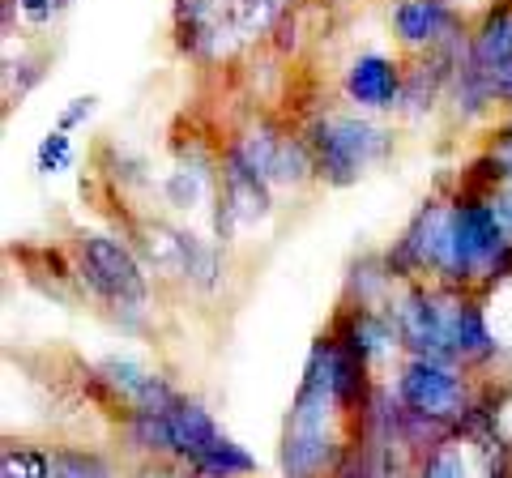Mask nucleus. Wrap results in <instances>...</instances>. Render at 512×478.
Listing matches in <instances>:
<instances>
[{
    "label": "nucleus",
    "mask_w": 512,
    "mask_h": 478,
    "mask_svg": "<svg viewBox=\"0 0 512 478\" xmlns=\"http://www.w3.org/2000/svg\"><path fill=\"white\" fill-rule=\"evenodd\" d=\"M495 141H491V146L487 150H495V154H504L508 158V163H512V111H504V120L500 124H495V133H491Z\"/></svg>",
    "instance_id": "28"
},
{
    "label": "nucleus",
    "mask_w": 512,
    "mask_h": 478,
    "mask_svg": "<svg viewBox=\"0 0 512 478\" xmlns=\"http://www.w3.org/2000/svg\"><path fill=\"white\" fill-rule=\"evenodd\" d=\"M69 5H73V0H0L5 43H13L18 30H52Z\"/></svg>",
    "instance_id": "21"
},
{
    "label": "nucleus",
    "mask_w": 512,
    "mask_h": 478,
    "mask_svg": "<svg viewBox=\"0 0 512 478\" xmlns=\"http://www.w3.org/2000/svg\"><path fill=\"white\" fill-rule=\"evenodd\" d=\"M397 291V278L384 265V252H367V257L350 261L346 282H342V299L346 304H367V308H384Z\"/></svg>",
    "instance_id": "19"
},
{
    "label": "nucleus",
    "mask_w": 512,
    "mask_h": 478,
    "mask_svg": "<svg viewBox=\"0 0 512 478\" xmlns=\"http://www.w3.org/2000/svg\"><path fill=\"white\" fill-rule=\"evenodd\" d=\"M508 244H512V235L504 231L491 197L457 188L453 193V248H448V261H444L436 282L487 295L491 269L504 257Z\"/></svg>",
    "instance_id": "3"
},
{
    "label": "nucleus",
    "mask_w": 512,
    "mask_h": 478,
    "mask_svg": "<svg viewBox=\"0 0 512 478\" xmlns=\"http://www.w3.org/2000/svg\"><path fill=\"white\" fill-rule=\"evenodd\" d=\"M470 56L483 69L512 65V0H487L470 18Z\"/></svg>",
    "instance_id": "14"
},
{
    "label": "nucleus",
    "mask_w": 512,
    "mask_h": 478,
    "mask_svg": "<svg viewBox=\"0 0 512 478\" xmlns=\"http://www.w3.org/2000/svg\"><path fill=\"white\" fill-rule=\"evenodd\" d=\"M487 295L478 291H466L457 304V316H453V359L461 363L466 372H478L483 376L495 359H500V338L487 321Z\"/></svg>",
    "instance_id": "12"
},
{
    "label": "nucleus",
    "mask_w": 512,
    "mask_h": 478,
    "mask_svg": "<svg viewBox=\"0 0 512 478\" xmlns=\"http://www.w3.org/2000/svg\"><path fill=\"white\" fill-rule=\"evenodd\" d=\"M303 141L316 158V184L325 188H355L367 171L384 167L397 150L393 129H384L367 111H312L303 124Z\"/></svg>",
    "instance_id": "2"
},
{
    "label": "nucleus",
    "mask_w": 512,
    "mask_h": 478,
    "mask_svg": "<svg viewBox=\"0 0 512 478\" xmlns=\"http://www.w3.org/2000/svg\"><path fill=\"white\" fill-rule=\"evenodd\" d=\"M77 163V150H73V133L64 129H47L43 141L35 146V171L39 175H64Z\"/></svg>",
    "instance_id": "25"
},
{
    "label": "nucleus",
    "mask_w": 512,
    "mask_h": 478,
    "mask_svg": "<svg viewBox=\"0 0 512 478\" xmlns=\"http://www.w3.org/2000/svg\"><path fill=\"white\" fill-rule=\"evenodd\" d=\"M73 282L99 304L124 333H141V316L150 312V269L141 265L124 235L82 227L69 235Z\"/></svg>",
    "instance_id": "1"
},
{
    "label": "nucleus",
    "mask_w": 512,
    "mask_h": 478,
    "mask_svg": "<svg viewBox=\"0 0 512 478\" xmlns=\"http://www.w3.org/2000/svg\"><path fill=\"white\" fill-rule=\"evenodd\" d=\"M94 111H99V99H94V94H86V99H73V103H69V107H64L60 116H56V129H64V133L82 129V124L94 116Z\"/></svg>",
    "instance_id": "26"
},
{
    "label": "nucleus",
    "mask_w": 512,
    "mask_h": 478,
    "mask_svg": "<svg viewBox=\"0 0 512 478\" xmlns=\"http://www.w3.org/2000/svg\"><path fill=\"white\" fill-rule=\"evenodd\" d=\"M295 9V0H235L231 5V22L244 43H256L265 35H274V26Z\"/></svg>",
    "instance_id": "22"
},
{
    "label": "nucleus",
    "mask_w": 512,
    "mask_h": 478,
    "mask_svg": "<svg viewBox=\"0 0 512 478\" xmlns=\"http://www.w3.org/2000/svg\"><path fill=\"white\" fill-rule=\"evenodd\" d=\"M491 205H495V214H500L504 222V231L512 235V184H504L500 193H491Z\"/></svg>",
    "instance_id": "29"
},
{
    "label": "nucleus",
    "mask_w": 512,
    "mask_h": 478,
    "mask_svg": "<svg viewBox=\"0 0 512 478\" xmlns=\"http://www.w3.org/2000/svg\"><path fill=\"white\" fill-rule=\"evenodd\" d=\"M116 440L133 461H171V419L167 414H124L116 423Z\"/></svg>",
    "instance_id": "18"
},
{
    "label": "nucleus",
    "mask_w": 512,
    "mask_h": 478,
    "mask_svg": "<svg viewBox=\"0 0 512 478\" xmlns=\"http://www.w3.org/2000/svg\"><path fill=\"white\" fill-rule=\"evenodd\" d=\"M329 333L350 355H359L380 380H384V372H397V363L406 359L402 333H397V321L389 308H367V304H346V299H338Z\"/></svg>",
    "instance_id": "8"
},
{
    "label": "nucleus",
    "mask_w": 512,
    "mask_h": 478,
    "mask_svg": "<svg viewBox=\"0 0 512 478\" xmlns=\"http://www.w3.org/2000/svg\"><path fill=\"white\" fill-rule=\"evenodd\" d=\"M184 474L188 478H256V457L222 432L201 457L184 461Z\"/></svg>",
    "instance_id": "20"
},
{
    "label": "nucleus",
    "mask_w": 512,
    "mask_h": 478,
    "mask_svg": "<svg viewBox=\"0 0 512 478\" xmlns=\"http://www.w3.org/2000/svg\"><path fill=\"white\" fill-rule=\"evenodd\" d=\"M0 478H56V457L43 444H5Z\"/></svg>",
    "instance_id": "24"
},
{
    "label": "nucleus",
    "mask_w": 512,
    "mask_h": 478,
    "mask_svg": "<svg viewBox=\"0 0 512 478\" xmlns=\"http://www.w3.org/2000/svg\"><path fill=\"white\" fill-rule=\"evenodd\" d=\"M218 197L231 205L239 231H256L274 218V184L261 175V167L248 158L235 133L218 146Z\"/></svg>",
    "instance_id": "9"
},
{
    "label": "nucleus",
    "mask_w": 512,
    "mask_h": 478,
    "mask_svg": "<svg viewBox=\"0 0 512 478\" xmlns=\"http://www.w3.org/2000/svg\"><path fill=\"white\" fill-rule=\"evenodd\" d=\"M495 90H491V69H483L474 56H466L448 82L444 94V116L457 124V129H470V124H483L487 116H495Z\"/></svg>",
    "instance_id": "13"
},
{
    "label": "nucleus",
    "mask_w": 512,
    "mask_h": 478,
    "mask_svg": "<svg viewBox=\"0 0 512 478\" xmlns=\"http://www.w3.org/2000/svg\"><path fill=\"white\" fill-rule=\"evenodd\" d=\"M82 389L90 393L94 406L116 414V423L124 414H167L188 397L167 372L146 368V363L133 355H103V359L86 363Z\"/></svg>",
    "instance_id": "4"
},
{
    "label": "nucleus",
    "mask_w": 512,
    "mask_h": 478,
    "mask_svg": "<svg viewBox=\"0 0 512 478\" xmlns=\"http://www.w3.org/2000/svg\"><path fill=\"white\" fill-rule=\"evenodd\" d=\"M483 470H487L483 449L453 432L414 461V478H483Z\"/></svg>",
    "instance_id": "17"
},
{
    "label": "nucleus",
    "mask_w": 512,
    "mask_h": 478,
    "mask_svg": "<svg viewBox=\"0 0 512 478\" xmlns=\"http://www.w3.org/2000/svg\"><path fill=\"white\" fill-rule=\"evenodd\" d=\"M491 90H495V107L512 111V65L491 69Z\"/></svg>",
    "instance_id": "27"
},
{
    "label": "nucleus",
    "mask_w": 512,
    "mask_h": 478,
    "mask_svg": "<svg viewBox=\"0 0 512 478\" xmlns=\"http://www.w3.org/2000/svg\"><path fill=\"white\" fill-rule=\"evenodd\" d=\"M453 248V193H427L397 239L384 248V265L397 282H436Z\"/></svg>",
    "instance_id": "7"
},
{
    "label": "nucleus",
    "mask_w": 512,
    "mask_h": 478,
    "mask_svg": "<svg viewBox=\"0 0 512 478\" xmlns=\"http://www.w3.org/2000/svg\"><path fill=\"white\" fill-rule=\"evenodd\" d=\"M167 419H171V461H180V466L192 457H201L222 436L214 410L205 406L201 397H184L175 410H167Z\"/></svg>",
    "instance_id": "15"
},
{
    "label": "nucleus",
    "mask_w": 512,
    "mask_h": 478,
    "mask_svg": "<svg viewBox=\"0 0 512 478\" xmlns=\"http://www.w3.org/2000/svg\"><path fill=\"white\" fill-rule=\"evenodd\" d=\"M56 457V478H120L116 461L86 444H52Z\"/></svg>",
    "instance_id": "23"
},
{
    "label": "nucleus",
    "mask_w": 512,
    "mask_h": 478,
    "mask_svg": "<svg viewBox=\"0 0 512 478\" xmlns=\"http://www.w3.org/2000/svg\"><path fill=\"white\" fill-rule=\"evenodd\" d=\"M461 295L466 291H461V286H448V282H427V278L397 282V291L384 308L393 312L406 355H427V359L457 363L453 359V316H457Z\"/></svg>",
    "instance_id": "5"
},
{
    "label": "nucleus",
    "mask_w": 512,
    "mask_h": 478,
    "mask_svg": "<svg viewBox=\"0 0 512 478\" xmlns=\"http://www.w3.org/2000/svg\"><path fill=\"white\" fill-rule=\"evenodd\" d=\"M389 385L397 393V402H402L410 414H423V419L453 427L461 414H466V406L478 397L483 380H478V372L457 368V363L406 355L397 363V372L389 376Z\"/></svg>",
    "instance_id": "6"
},
{
    "label": "nucleus",
    "mask_w": 512,
    "mask_h": 478,
    "mask_svg": "<svg viewBox=\"0 0 512 478\" xmlns=\"http://www.w3.org/2000/svg\"><path fill=\"white\" fill-rule=\"evenodd\" d=\"M397 478H414V474H397Z\"/></svg>",
    "instance_id": "30"
},
{
    "label": "nucleus",
    "mask_w": 512,
    "mask_h": 478,
    "mask_svg": "<svg viewBox=\"0 0 512 478\" xmlns=\"http://www.w3.org/2000/svg\"><path fill=\"white\" fill-rule=\"evenodd\" d=\"M466 22L470 18L453 0H393L389 5V30L406 56H423L431 47H440Z\"/></svg>",
    "instance_id": "11"
},
{
    "label": "nucleus",
    "mask_w": 512,
    "mask_h": 478,
    "mask_svg": "<svg viewBox=\"0 0 512 478\" xmlns=\"http://www.w3.org/2000/svg\"><path fill=\"white\" fill-rule=\"evenodd\" d=\"M406 90V60L384 52H359L342 69V99L346 107L367 116H397Z\"/></svg>",
    "instance_id": "10"
},
{
    "label": "nucleus",
    "mask_w": 512,
    "mask_h": 478,
    "mask_svg": "<svg viewBox=\"0 0 512 478\" xmlns=\"http://www.w3.org/2000/svg\"><path fill=\"white\" fill-rule=\"evenodd\" d=\"M261 175L274 184V193H303L308 184H316V158L308 150L299 129H286L282 141L274 146V154L265 158Z\"/></svg>",
    "instance_id": "16"
}]
</instances>
